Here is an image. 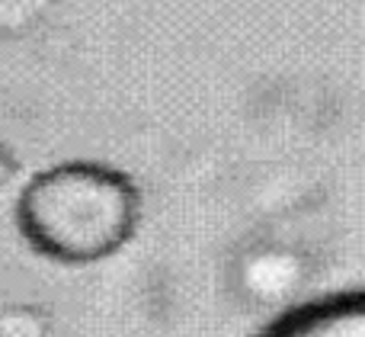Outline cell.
<instances>
[{"instance_id":"6da1fadb","label":"cell","mask_w":365,"mask_h":337,"mask_svg":"<svg viewBox=\"0 0 365 337\" xmlns=\"http://www.w3.org/2000/svg\"><path fill=\"white\" fill-rule=\"evenodd\" d=\"M138 222V193L103 164H58L32 177L19 196V231L36 251L87 263L119 251Z\"/></svg>"},{"instance_id":"7a4b0ae2","label":"cell","mask_w":365,"mask_h":337,"mask_svg":"<svg viewBox=\"0 0 365 337\" xmlns=\"http://www.w3.org/2000/svg\"><path fill=\"white\" fill-rule=\"evenodd\" d=\"M259 337H365V293L311 302Z\"/></svg>"}]
</instances>
